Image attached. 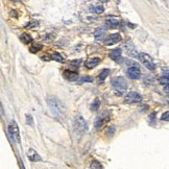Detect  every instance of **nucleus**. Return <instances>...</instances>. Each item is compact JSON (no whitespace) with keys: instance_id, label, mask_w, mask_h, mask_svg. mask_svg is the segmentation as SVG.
<instances>
[{"instance_id":"1","label":"nucleus","mask_w":169,"mask_h":169,"mask_svg":"<svg viewBox=\"0 0 169 169\" xmlns=\"http://www.w3.org/2000/svg\"><path fill=\"white\" fill-rule=\"evenodd\" d=\"M46 101H47V104L49 106V109H50L52 114L57 117H64L65 109H64L63 103L61 102L57 98L53 97V96H49Z\"/></svg>"},{"instance_id":"2","label":"nucleus","mask_w":169,"mask_h":169,"mask_svg":"<svg viewBox=\"0 0 169 169\" xmlns=\"http://www.w3.org/2000/svg\"><path fill=\"white\" fill-rule=\"evenodd\" d=\"M9 135L11 138V140L16 142V143H20L21 141V137H20V132H19V127H18V124L16 123V121L11 120L9 124Z\"/></svg>"},{"instance_id":"3","label":"nucleus","mask_w":169,"mask_h":169,"mask_svg":"<svg viewBox=\"0 0 169 169\" xmlns=\"http://www.w3.org/2000/svg\"><path fill=\"white\" fill-rule=\"evenodd\" d=\"M112 85L116 91L119 93H124L127 89V83H126L125 78L121 77V76H116L112 79Z\"/></svg>"},{"instance_id":"4","label":"nucleus","mask_w":169,"mask_h":169,"mask_svg":"<svg viewBox=\"0 0 169 169\" xmlns=\"http://www.w3.org/2000/svg\"><path fill=\"white\" fill-rule=\"evenodd\" d=\"M74 129L76 132L78 133H85L87 132L88 129V126H87V122L85 121V119L83 118L81 115H76L74 118Z\"/></svg>"},{"instance_id":"5","label":"nucleus","mask_w":169,"mask_h":169,"mask_svg":"<svg viewBox=\"0 0 169 169\" xmlns=\"http://www.w3.org/2000/svg\"><path fill=\"white\" fill-rule=\"evenodd\" d=\"M109 119H110V112L109 111H103L102 113H100L97 116V118H96V120L94 122V126L97 129H100L106 124V122L109 121Z\"/></svg>"},{"instance_id":"6","label":"nucleus","mask_w":169,"mask_h":169,"mask_svg":"<svg viewBox=\"0 0 169 169\" xmlns=\"http://www.w3.org/2000/svg\"><path fill=\"white\" fill-rule=\"evenodd\" d=\"M139 60L141 61V63L143 64L144 66L146 67L149 70H155L156 69V64L154 63V61L146 53H140L139 55Z\"/></svg>"},{"instance_id":"7","label":"nucleus","mask_w":169,"mask_h":169,"mask_svg":"<svg viewBox=\"0 0 169 169\" xmlns=\"http://www.w3.org/2000/svg\"><path fill=\"white\" fill-rule=\"evenodd\" d=\"M141 100H142V96L139 93H137V92H129V94L125 96V98H124V102L129 103V104L140 102Z\"/></svg>"},{"instance_id":"8","label":"nucleus","mask_w":169,"mask_h":169,"mask_svg":"<svg viewBox=\"0 0 169 169\" xmlns=\"http://www.w3.org/2000/svg\"><path fill=\"white\" fill-rule=\"evenodd\" d=\"M121 41V36L119 34H112L108 36V37L104 39V44L106 46H111L114 45V44L118 43Z\"/></svg>"},{"instance_id":"9","label":"nucleus","mask_w":169,"mask_h":169,"mask_svg":"<svg viewBox=\"0 0 169 169\" xmlns=\"http://www.w3.org/2000/svg\"><path fill=\"white\" fill-rule=\"evenodd\" d=\"M126 74H127V76H129L131 79H138V78H140V76H141V72H140L139 67L133 66L127 69Z\"/></svg>"},{"instance_id":"10","label":"nucleus","mask_w":169,"mask_h":169,"mask_svg":"<svg viewBox=\"0 0 169 169\" xmlns=\"http://www.w3.org/2000/svg\"><path fill=\"white\" fill-rule=\"evenodd\" d=\"M100 63V59L99 57H90L86 61L85 66L87 69H93L94 67H96L98 64Z\"/></svg>"},{"instance_id":"11","label":"nucleus","mask_w":169,"mask_h":169,"mask_svg":"<svg viewBox=\"0 0 169 169\" xmlns=\"http://www.w3.org/2000/svg\"><path fill=\"white\" fill-rule=\"evenodd\" d=\"M27 157H28L29 161H32V162H38V161H41V157L39 156V154H38L34 148H29V150L27 151Z\"/></svg>"},{"instance_id":"12","label":"nucleus","mask_w":169,"mask_h":169,"mask_svg":"<svg viewBox=\"0 0 169 169\" xmlns=\"http://www.w3.org/2000/svg\"><path fill=\"white\" fill-rule=\"evenodd\" d=\"M64 75H65V77H66L68 80H70V81L77 80V78H78L77 73H76V72H73V71H70V70H65V71H64Z\"/></svg>"},{"instance_id":"13","label":"nucleus","mask_w":169,"mask_h":169,"mask_svg":"<svg viewBox=\"0 0 169 169\" xmlns=\"http://www.w3.org/2000/svg\"><path fill=\"white\" fill-rule=\"evenodd\" d=\"M121 52H122L121 51V48H115L109 53V57L114 61H117L121 57Z\"/></svg>"},{"instance_id":"14","label":"nucleus","mask_w":169,"mask_h":169,"mask_svg":"<svg viewBox=\"0 0 169 169\" xmlns=\"http://www.w3.org/2000/svg\"><path fill=\"white\" fill-rule=\"evenodd\" d=\"M106 24L109 26V27H111V28H116V27H118V25L120 24V21L118 20V19H116V18H109V19L106 21Z\"/></svg>"},{"instance_id":"15","label":"nucleus","mask_w":169,"mask_h":169,"mask_svg":"<svg viewBox=\"0 0 169 169\" xmlns=\"http://www.w3.org/2000/svg\"><path fill=\"white\" fill-rule=\"evenodd\" d=\"M109 73H110L109 69H103L102 71L99 73V75H98V80H99V83H102L103 80L106 78V76L109 75Z\"/></svg>"},{"instance_id":"16","label":"nucleus","mask_w":169,"mask_h":169,"mask_svg":"<svg viewBox=\"0 0 169 169\" xmlns=\"http://www.w3.org/2000/svg\"><path fill=\"white\" fill-rule=\"evenodd\" d=\"M21 40L23 41V43L25 44H28L32 42V37H30V34H28L27 32H24V34H21Z\"/></svg>"},{"instance_id":"17","label":"nucleus","mask_w":169,"mask_h":169,"mask_svg":"<svg viewBox=\"0 0 169 169\" xmlns=\"http://www.w3.org/2000/svg\"><path fill=\"white\" fill-rule=\"evenodd\" d=\"M91 11L94 13V14H101V13H103V11H104V7H103L102 5H95L93 6L91 9Z\"/></svg>"},{"instance_id":"18","label":"nucleus","mask_w":169,"mask_h":169,"mask_svg":"<svg viewBox=\"0 0 169 169\" xmlns=\"http://www.w3.org/2000/svg\"><path fill=\"white\" fill-rule=\"evenodd\" d=\"M98 108H99V99H94V101L91 103V106H90V109H91V111H93V112H96L98 110Z\"/></svg>"},{"instance_id":"19","label":"nucleus","mask_w":169,"mask_h":169,"mask_svg":"<svg viewBox=\"0 0 169 169\" xmlns=\"http://www.w3.org/2000/svg\"><path fill=\"white\" fill-rule=\"evenodd\" d=\"M50 57H51V60L57 61V62H61V63L64 62V57H62L60 53H57V52H53V53L50 55Z\"/></svg>"},{"instance_id":"20","label":"nucleus","mask_w":169,"mask_h":169,"mask_svg":"<svg viewBox=\"0 0 169 169\" xmlns=\"http://www.w3.org/2000/svg\"><path fill=\"white\" fill-rule=\"evenodd\" d=\"M90 168L92 169H102V165H101L99 162H97L96 160H93L91 162V164H90Z\"/></svg>"},{"instance_id":"21","label":"nucleus","mask_w":169,"mask_h":169,"mask_svg":"<svg viewBox=\"0 0 169 169\" xmlns=\"http://www.w3.org/2000/svg\"><path fill=\"white\" fill-rule=\"evenodd\" d=\"M41 49H42V45H39V44H34L32 46H30L29 51L32 52V53H37L38 51H40Z\"/></svg>"},{"instance_id":"22","label":"nucleus","mask_w":169,"mask_h":169,"mask_svg":"<svg viewBox=\"0 0 169 169\" xmlns=\"http://www.w3.org/2000/svg\"><path fill=\"white\" fill-rule=\"evenodd\" d=\"M103 34H104V28L103 27H99L95 30V38H97V39H101L103 37Z\"/></svg>"},{"instance_id":"23","label":"nucleus","mask_w":169,"mask_h":169,"mask_svg":"<svg viewBox=\"0 0 169 169\" xmlns=\"http://www.w3.org/2000/svg\"><path fill=\"white\" fill-rule=\"evenodd\" d=\"M159 83H161V85H163V86H166V85H169V77H167V76H162V77L159 78Z\"/></svg>"},{"instance_id":"24","label":"nucleus","mask_w":169,"mask_h":169,"mask_svg":"<svg viewBox=\"0 0 169 169\" xmlns=\"http://www.w3.org/2000/svg\"><path fill=\"white\" fill-rule=\"evenodd\" d=\"M106 134L108 136H113L114 135V133H115V127L114 126H109V127H108V129H106Z\"/></svg>"},{"instance_id":"25","label":"nucleus","mask_w":169,"mask_h":169,"mask_svg":"<svg viewBox=\"0 0 169 169\" xmlns=\"http://www.w3.org/2000/svg\"><path fill=\"white\" fill-rule=\"evenodd\" d=\"M155 119H156V112H154V113H151V114L149 115V117H148L149 123H150V124L155 123Z\"/></svg>"},{"instance_id":"26","label":"nucleus","mask_w":169,"mask_h":169,"mask_svg":"<svg viewBox=\"0 0 169 169\" xmlns=\"http://www.w3.org/2000/svg\"><path fill=\"white\" fill-rule=\"evenodd\" d=\"M39 25V22H37V21H34V22H29L27 23L25 25L26 28H32V27H34V26H38Z\"/></svg>"},{"instance_id":"27","label":"nucleus","mask_w":169,"mask_h":169,"mask_svg":"<svg viewBox=\"0 0 169 169\" xmlns=\"http://www.w3.org/2000/svg\"><path fill=\"white\" fill-rule=\"evenodd\" d=\"M161 120L162 121H169V111L168 112L163 113L162 117H161Z\"/></svg>"},{"instance_id":"28","label":"nucleus","mask_w":169,"mask_h":169,"mask_svg":"<svg viewBox=\"0 0 169 169\" xmlns=\"http://www.w3.org/2000/svg\"><path fill=\"white\" fill-rule=\"evenodd\" d=\"M92 77H90V76H83V77L79 78V81L80 83H85V81H92Z\"/></svg>"},{"instance_id":"29","label":"nucleus","mask_w":169,"mask_h":169,"mask_svg":"<svg viewBox=\"0 0 169 169\" xmlns=\"http://www.w3.org/2000/svg\"><path fill=\"white\" fill-rule=\"evenodd\" d=\"M69 63L72 64V65H74V66H76V67H78L80 64H81V60H72V61H70Z\"/></svg>"},{"instance_id":"30","label":"nucleus","mask_w":169,"mask_h":169,"mask_svg":"<svg viewBox=\"0 0 169 169\" xmlns=\"http://www.w3.org/2000/svg\"><path fill=\"white\" fill-rule=\"evenodd\" d=\"M26 121H27V123H28L29 125H32V124H34V122H32V117L30 115H26Z\"/></svg>"},{"instance_id":"31","label":"nucleus","mask_w":169,"mask_h":169,"mask_svg":"<svg viewBox=\"0 0 169 169\" xmlns=\"http://www.w3.org/2000/svg\"><path fill=\"white\" fill-rule=\"evenodd\" d=\"M164 91L166 92V93H169V85H166V86H164Z\"/></svg>"},{"instance_id":"32","label":"nucleus","mask_w":169,"mask_h":169,"mask_svg":"<svg viewBox=\"0 0 169 169\" xmlns=\"http://www.w3.org/2000/svg\"><path fill=\"white\" fill-rule=\"evenodd\" d=\"M163 75H164V76H167V77H169V71H168V70H164Z\"/></svg>"},{"instance_id":"33","label":"nucleus","mask_w":169,"mask_h":169,"mask_svg":"<svg viewBox=\"0 0 169 169\" xmlns=\"http://www.w3.org/2000/svg\"><path fill=\"white\" fill-rule=\"evenodd\" d=\"M129 27H132V28H135L136 25H132V23H129Z\"/></svg>"}]
</instances>
